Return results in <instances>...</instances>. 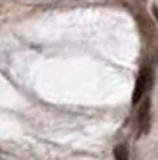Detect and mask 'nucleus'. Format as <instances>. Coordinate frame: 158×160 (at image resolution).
Instances as JSON below:
<instances>
[{
	"label": "nucleus",
	"instance_id": "1",
	"mask_svg": "<svg viewBox=\"0 0 158 160\" xmlns=\"http://www.w3.org/2000/svg\"><path fill=\"white\" fill-rule=\"evenodd\" d=\"M151 85H153V68L149 65H146L136 78V87L135 92H133V104H136L146 95V92L151 88Z\"/></svg>",
	"mask_w": 158,
	"mask_h": 160
},
{
	"label": "nucleus",
	"instance_id": "2",
	"mask_svg": "<svg viewBox=\"0 0 158 160\" xmlns=\"http://www.w3.org/2000/svg\"><path fill=\"white\" fill-rule=\"evenodd\" d=\"M138 126H140L142 133H147L151 128V99L149 97L144 99V104L140 108V115H138Z\"/></svg>",
	"mask_w": 158,
	"mask_h": 160
},
{
	"label": "nucleus",
	"instance_id": "3",
	"mask_svg": "<svg viewBox=\"0 0 158 160\" xmlns=\"http://www.w3.org/2000/svg\"><path fill=\"white\" fill-rule=\"evenodd\" d=\"M138 22H140V29H142V34H144V38L147 40V43L155 45V40H156V29H155L153 22H151L147 16H144V15L138 16Z\"/></svg>",
	"mask_w": 158,
	"mask_h": 160
},
{
	"label": "nucleus",
	"instance_id": "4",
	"mask_svg": "<svg viewBox=\"0 0 158 160\" xmlns=\"http://www.w3.org/2000/svg\"><path fill=\"white\" fill-rule=\"evenodd\" d=\"M113 157L115 160H128L129 158V149L126 144H117L113 149Z\"/></svg>",
	"mask_w": 158,
	"mask_h": 160
},
{
	"label": "nucleus",
	"instance_id": "5",
	"mask_svg": "<svg viewBox=\"0 0 158 160\" xmlns=\"http://www.w3.org/2000/svg\"><path fill=\"white\" fill-rule=\"evenodd\" d=\"M153 15H155V20L158 23V8H153Z\"/></svg>",
	"mask_w": 158,
	"mask_h": 160
}]
</instances>
